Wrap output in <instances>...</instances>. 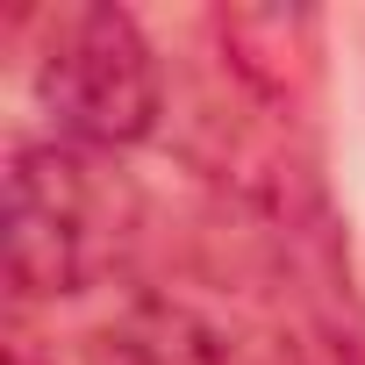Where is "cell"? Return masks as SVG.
<instances>
[{"instance_id":"1","label":"cell","mask_w":365,"mask_h":365,"mask_svg":"<svg viewBox=\"0 0 365 365\" xmlns=\"http://www.w3.org/2000/svg\"><path fill=\"white\" fill-rule=\"evenodd\" d=\"M136 194L79 143H22L8 158V287L58 301L108 279L129 251Z\"/></svg>"},{"instance_id":"2","label":"cell","mask_w":365,"mask_h":365,"mask_svg":"<svg viewBox=\"0 0 365 365\" xmlns=\"http://www.w3.org/2000/svg\"><path fill=\"white\" fill-rule=\"evenodd\" d=\"M36 101L58 122V143H79V150L143 143L165 115V79L136 15L115 0L58 8L36 51Z\"/></svg>"},{"instance_id":"3","label":"cell","mask_w":365,"mask_h":365,"mask_svg":"<svg viewBox=\"0 0 365 365\" xmlns=\"http://www.w3.org/2000/svg\"><path fill=\"white\" fill-rule=\"evenodd\" d=\"M215 51H222V72L230 86L294 122L301 101L315 93V72H322V15L308 8H215Z\"/></svg>"},{"instance_id":"4","label":"cell","mask_w":365,"mask_h":365,"mask_svg":"<svg viewBox=\"0 0 365 365\" xmlns=\"http://www.w3.org/2000/svg\"><path fill=\"white\" fill-rule=\"evenodd\" d=\"M8 365H51V358H43V351H36L29 336H15V351H8Z\"/></svg>"}]
</instances>
